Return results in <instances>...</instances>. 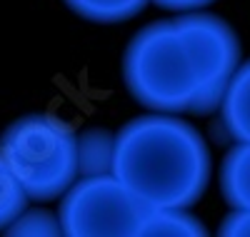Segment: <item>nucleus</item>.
<instances>
[{
    "mask_svg": "<svg viewBox=\"0 0 250 237\" xmlns=\"http://www.w3.org/2000/svg\"><path fill=\"white\" fill-rule=\"evenodd\" d=\"M5 235L10 237H60L62 232V222L60 215H53L45 207H28L20 217L5 230Z\"/></svg>",
    "mask_w": 250,
    "mask_h": 237,
    "instance_id": "obj_12",
    "label": "nucleus"
},
{
    "mask_svg": "<svg viewBox=\"0 0 250 237\" xmlns=\"http://www.w3.org/2000/svg\"><path fill=\"white\" fill-rule=\"evenodd\" d=\"M220 192L230 207H250V142H235L223 158Z\"/></svg>",
    "mask_w": 250,
    "mask_h": 237,
    "instance_id": "obj_7",
    "label": "nucleus"
},
{
    "mask_svg": "<svg viewBox=\"0 0 250 237\" xmlns=\"http://www.w3.org/2000/svg\"><path fill=\"white\" fill-rule=\"evenodd\" d=\"M185 42L190 48L195 68L203 80V95L198 115H210L220 110L230 80L238 73L240 62V38L228 25V20L213 13L190 10L175 18Z\"/></svg>",
    "mask_w": 250,
    "mask_h": 237,
    "instance_id": "obj_5",
    "label": "nucleus"
},
{
    "mask_svg": "<svg viewBox=\"0 0 250 237\" xmlns=\"http://www.w3.org/2000/svg\"><path fill=\"white\" fill-rule=\"evenodd\" d=\"M80 178L108 175L115 165V135L105 127H88L78 135Z\"/></svg>",
    "mask_w": 250,
    "mask_h": 237,
    "instance_id": "obj_9",
    "label": "nucleus"
},
{
    "mask_svg": "<svg viewBox=\"0 0 250 237\" xmlns=\"http://www.w3.org/2000/svg\"><path fill=\"white\" fill-rule=\"evenodd\" d=\"M123 80L133 100L153 113L198 115L203 80L175 18L150 23L130 38Z\"/></svg>",
    "mask_w": 250,
    "mask_h": 237,
    "instance_id": "obj_2",
    "label": "nucleus"
},
{
    "mask_svg": "<svg viewBox=\"0 0 250 237\" xmlns=\"http://www.w3.org/2000/svg\"><path fill=\"white\" fill-rule=\"evenodd\" d=\"M220 118L235 142H250V60L243 62L233 75L220 105Z\"/></svg>",
    "mask_w": 250,
    "mask_h": 237,
    "instance_id": "obj_6",
    "label": "nucleus"
},
{
    "mask_svg": "<svg viewBox=\"0 0 250 237\" xmlns=\"http://www.w3.org/2000/svg\"><path fill=\"white\" fill-rule=\"evenodd\" d=\"M220 237H250V207H230L218 227Z\"/></svg>",
    "mask_w": 250,
    "mask_h": 237,
    "instance_id": "obj_13",
    "label": "nucleus"
},
{
    "mask_svg": "<svg viewBox=\"0 0 250 237\" xmlns=\"http://www.w3.org/2000/svg\"><path fill=\"white\" fill-rule=\"evenodd\" d=\"M210 150L200 130L173 113H148L115 133L118 175L150 207H190L208 190Z\"/></svg>",
    "mask_w": 250,
    "mask_h": 237,
    "instance_id": "obj_1",
    "label": "nucleus"
},
{
    "mask_svg": "<svg viewBox=\"0 0 250 237\" xmlns=\"http://www.w3.org/2000/svg\"><path fill=\"white\" fill-rule=\"evenodd\" d=\"M208 227L188 207H150L138 237H203Z\"/></svg>",
    "mask_w": 250,
    "mask_h": 237,
    "instance_id": "obj_8",
    "label": "nucleus"
},
{
    "mask_svg": "<svg viewBox=\"0 0 250 237\" xmlns=\"http://www.w3.org/2000/svg\"><path fill=\"white\" fill-rule=\"evenodd\" d=\"M150 205L118 175L78 178L60 198V222L68 237H138Z\"/></svg>",
    "mask_w": 250,
    "mask_h": 237,
    "instance_id": "obj_4",
    "label": "nucleus"
},
{
    "mask_svg": "<svg viewBox=\"0 0 250 237\" xmlns=\"http://www.w3.org/2000/svg\"><path fill=\"white\" fill-rule=\"evenodd\" d=\"M153 3L170 13H190V10H203L205 5L215 3V0H153Z\"/></svg>",
    "mask_w": 250,
    "mask_h": 237,
    "instance_id": "obj_14",
    "label": "nucleus"
},
{
    "mask_svg": "<svg viewBox=\"0 0 250 237\" xmlns=\"http://www.w3.org/2000/svg\"><path fill=\"white\" fill-rule=\"evenodd\" d=\"M30 195L25 192L23 182L15 178L13 167L0 153V232H5L20 215L28 210Z\"/></svg>",
    "mask_w": 250,
    "mask_h": 237,
    "instance_id": "obj_11",
    "label": "nucleus"
},
{
    "mask_svg": "<svg viewBox=\"0 0 250 237\" xmlns=\"http://www.w3.org/2000/svg\"><path fill=\"white\" fill-rule=\"evenodd\" d=\"M0 153L35 202L62 198L80 178L78 133L48 113L10 122L0 138Z\"/></svg>",
    "mask_w": 250,
    "mask_h": 237,
    "instance_id": "obj_3",
    "label": "nucleus"
},
{
    "mask_svg": "<svg viewBox=\"0 0 250 237\" xmlns=\"http://www.w3.org/2000/svg\"><path fill=\"white\" fill-rule=\"evenodd\" d=\"M75 15L100 25H115L135 18L148 0H62Z\"/></svg>",
    "mask_w": 250,
    "mask_h": 237,
    "instance_id": "obj_10",
    "label": "nucleus"
}]
</instances>
